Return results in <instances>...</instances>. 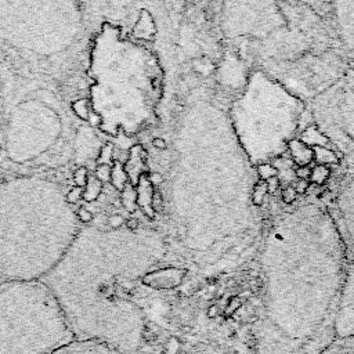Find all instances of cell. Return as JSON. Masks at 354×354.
<instances>
[{
  "mask_svg": "<svg viewBox=\"0 0 354 354\" xmlns=\"http://www.w3.org/2000/svg\"><path fill=\"white\" fill-rule=\"evenodd\" d=\"M330 21L346 57L354 65V1L330 3Z\"/></svg>",
  "mask_w": 354,
  "mask_h": 354,
  "instance_id": "13",
  "label": "cell"
},
{
  "mask_svg": "<svg viewBox=\"0 0 354 354\" xmlns=\"http://www.w3.org/2000/svg\"><path fill=\"white\" fill-rule=\"evenodd\" d=\"M329 209L301 205L275 218L260 252L257 354H322L347 266Z\"/></svg>",
  "mask_w": 354,
  "mask_h": 354,
  "instance_id": "1",
  "label": "cell"
},
{
  "mask_svg": "<svg viewBox=\"0 0 354 354\" xmlns=\"http://www.w3.org/2000/svg\"><path fill=\"white\" fill-rule=\"evenodd\" d=\"M138 295L144 332L137 354H257L259 304L169 303Z\"/></svg>",
  "mask_w": 354,
  "mask_h": 354,
  "instance_id": "6",
  "label": "cell"
},
{
  "mask_svg": "<svg viewBox=\"0 0 354 354\" xmlns=\"http://www.w3.org/2000/svg\"><path fill=\"white\" fill-rule=\"evenodd\" d=\"M82 12L72 1H0V40L39 55H53L75 43Z\"/></svg>",
  "mask_w": 354,
  "mask_h": 354,
  "instance_id": "9",
  "label": "cell"
},
{
  "mask_svg": "<svg viewBox=\"0 0 354 354\" xmlns=\"http://www.w3.org/2000/svg\"><path fill=\"white\" fill-rule=\"evenodd\" d=\"M307 106L318 131L354 167V65Z\"/></svg>",
  "mask_w": 354,
  "mask_h": 354,
  "instance_id": "10",
  "label": "cell"
},
{
  "mask_svg": "<svg viewBox=\"0 0 354 354\" xmlns=\"http://www.w3.org/2000/svg\"><path fill=\"white\" fill-rule=\"evenodd\" d=\"M75 335L41 281L0 283V354H54Z\"/></svg>",
  "mask_w": 354,
  "mask_h": 354,
  "instance_id": "8",
  "label": "cell"
},
{
  "mask_svg": "<svg viewBox=\"0 0 354 354\" xmlns=\"http://www.w3.org/2000/svg\"><path fill=\"white\" fill-rule=\"evenodd\" d=\"M306 102L259 68H253L231 104L228 120L250 165L283 153L293 141Z\"/></svg>",
  "mask_w": 354,
  "mask_h": 354,
  "instance_id": "7",
  "label": "cell"
},
{
  "mask_svg": "<svg viewBox=\"0 0 354 354\" xmlns=\"http://www.w3.org/2000/svg\"><path fill=\"white\" fill-rule=\"evenodd\" d=\"M221 32L241 61L301 101H310L350 66L328 14L307 1L223 3Z\"/></svg>",
  "mask_w": 354,
  "mask_h": 354,
  "instance_id": "4",
  "label": "cell"
},
{
  "mask_svg": "<svg viewBox=\"0 0 354 354\" xmlns=\"http://www.w3.org/2000/svg\"><path fill=\"white\" fill-rule=\"evenodd\" d=\"M80 228L77 212L54 180L0 174V283L41 281Z\"/></svg>",
  "mask_w": 354,
  "mask_h": 354,
  "instance_id": "5",
  "label": "cell"
},
{
  "mask_svg": "<svg viewBox=\"0 0 354 354\" xmlns=\"http://www.w3.org/2000/svg\"><path fill=\"white\" fill-rule=\"evenodd\" d=\"M333 335L335 340L354 337V263L350 261H347L340 288Z\"/></svg>",
  "mask_w": 354,
  "mask_h": 354,
  "instance_id": "12",
  "label": "cell"
},
{
  "mask_svg": "<svg viewBox=\"0 0 354 354\" xmlns=\"http://www.w3.org/2000/svg\"><path fill=\"white\" fill-rule=\"evenodd\" d=\"M54 354H122V353L97 342L75 340L73 343L59 348Z\"/></svg>",
  "mask_w": 354,
  "mask_h": 354,
  "instance_id": "14",
  "label": "cell"
},
{
  "mask_svg": "<svg viewBox=\"0 0 354 354\" xmlns=\"http://www.w3.org/2000/svg\"><path fill=\"white\" fill-rule=\"evenodd\" d=\"M167 207L181 245L196 266L216 264L248 227L249 160L220 108L199 100L181 116Z\"/></svg>",
  "mask_w": 354,
  "mask_h": 354,
  "instance_id": "2",
  "label": "cell"
},
{
  "mask_svg": "<svg viewBox=\"0 0 354 354\" xmlns=\"http://www.w3.org/2000/svg\"><path fill=\"white\" fill-rule=\"evenodd\" d=\"M329 212L340 235L346 257L354 263V170L339 185Z\"/></svg>",
  "mask_w": 354,
  "mask_h": 354,
  "instance_id": "11",
  "label": "cell"
},
{
  "mask_svg": "<svg viewBox=\"0 0 354 354\" xmlns=\"http://www.w3.org/2000/svg\"><path fill=\"white\" fill-rule=\"evenodd\" d=\"M159 252L152 231L82 227L41 282L55 296L76 340L137 354L144 313L134 285L158 261Z\"/></svg>",
  "mask_w": 354,
  "mask_h": 354,
  "instance_id": "3",
  "label": "cell"
},
{
  "mask_svg": "<svg viewBox=\"0 0 354 354\" xmlns=\"http://www.w3.org/2000/svg\"><path fill=\"white\" fill-rule=\"evenodd\" d=\"M322 354H354V337L335 340Z\"/></svg>",
  "mask_w": 354,
  "mask_h": 354,
  "instance_id": "15",
  "label": "cell"
}]
</instances>
